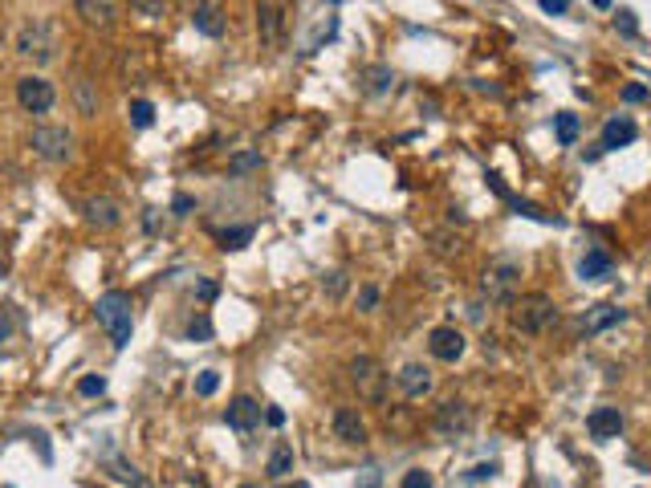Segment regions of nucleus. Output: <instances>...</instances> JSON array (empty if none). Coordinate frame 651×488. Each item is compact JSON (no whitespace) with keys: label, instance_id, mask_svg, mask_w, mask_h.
I'll return each instance as SVG.
<instances>
[{"label":"nucleus","instance_id":"20e7f679","mask_svg":"<svg viewBox=\"0 0 651 488\" xmlns=\"http://www.w3.org/2000/svg\"><path fill=\"white\" fill-rule=\"evenodd\" d=\"M17 53L25 61H33V66H49V61L57 57V29L49 21H33L17 33Z\"/></svg>","mask_w":651,"mask_h":488},{"label":"nucleus","instance_id":"c85d7f7f","mask_svg":"<svg viewBox=\"0 0 651 488\" xmlns=\"http://www.w3.org/2000/svg\"><path fill=\"white\" fill-rule=\"evenodd\" d=\"M216 387H220V375H216V371H200V379H196V395L208 399V395H216Z\"/></svg>","mask_w":651,"mask_h":488},{"label":"nucleus","instance_id":"b1692460","mask_svg":"<svg viewBox=\"0 0 651 488\" xmlns=\"http://www.w3.org/2000/svg\"><path fill=\"white\" fill-rule=\"evenodd\" d=\"M554 131H558V143H562V147H574V139H578V114L562 110V114L554 118Z\"/></svg>","mask_w":651,"mask_h":488},{"label":"nucleus","instance_id":"6e6552de","mask_svg":"<svg viewBox=\"0 0 651 488\" xmlns=\"http://www.w3.org/2000/svg\"><path fill=\"white\" fill-rule=\"evenodd\" d=\"M17 102H21L25 114H49L53 102H57V90H53L49 78L25 74V78H17Z\"/></svg>","mask_w":651,"mask_h":488},{"label":"nucleus","instance_id":"c9c22d12","mask_svg":"<svg viewBox=\"0 0 651 488\" xmlns=\"http://www.w3.org/2000/svg\"><path fill=\"white\" fill-rule=\"evenodd\" d=\"M489 476H497V464H477V468H472V480H489Z\"/></svg>","mask_w":651,"mask_h":488},{"label":"nucleus","instance_id":"473e14b6","mask_svg":"<svg viewBox=\"0 0 651 488\" xmlns=\"http://www.w3.org/2000/svg\"><path fill=\"white\" fill-rule=\"evenodd\" d=\"M375 301H379V289L375 285H363L359 289V310H375Z\"/></svg>","mask_w":651,"mask_h":488},{"label":"nucleus","instance_id":"2eb2a0df","mask_svg":"<svg viewBox=\"0 0 651 488\" xmlns=\"http://www.w3.org/2000/svg\"><path fill=\"white\" fill-rule=\"evenodd\" d=\"M224 423L232 427V432H253V427L261 423V403L249 399V395H236L224 411Z\"/></svg>","mask_w":651,"mask_h":488},{"label":"nucleus","instance_id":"a19ab883","mask_svg":"<svg viewBox=\"0 0 651 488\" xmlns=\"http://www.w3.org/2000/svg\"><path fill=\"white\" fill-rule=\"evenodd\" d=\"M590 5H595V9H611V5H615V0H590Z\"/></svg>","mask_w":651,"mask_h":488},{"label":"nucleus","instance_id":"a211bd4d","mask_svg":"<svg viewBox=\"0 0 651 488\" xmlns=\"http://www.w3.org/2000/svg\"><path fill=\"white\" fill-rule=\"evenodd\" d=\"M578 277H582V281H611V277H615V261H611L603 249H590V253L578 261Z\"/></svg>","mask_w":651,"mask_h":488},{"label":"nucleus","instance_id":"f03ea898","mask_svg":"<svg viewBox=\"0 0 651 488\" xmlns=\"http://www.w3.org/2000/svg\"><path fill=\"white\" fill-rule=\"evenodd\" d=\"M94 314H98L102 330L110 334V342H114L118 350H123V346L131 342V330H135V318H131V293H123V289L102 293L98 305H94Z\"/></svg>","mask_w":651,"mask_h":488},{"label":"nucleus","instance_id":"37998d69","mask_svg":"<svg viewBox=\"0 0 651 488\" xmlns=\"http://www.w3.org/2000/svg\"><path fill=\"white\" fill-rule=\"evenodd\" d=\"M241 488H261V484H241Z\"/></svg>","mask_w":651,"mask_h":488},{"label":"nucleus","instance_id":"412c9836","mask_svg":"<svg viewBox=\"0 0 651 488\" xmlns=\"http://www.w3.org/2000/svg\"><path fill=\"white\" fill-rule=\"evenodd\" d=\"M74 102H78V114L82 118H94L98 114V94H94V82L90 78H78L74 82Z\"/></svg>","mask_w":651,"mask_h":488},{"label":"nucleus","instance_id":"f257e3e1","mask_svg":"<svg viewBox=\"0 0 651 488\" xmlns=\"http://www.w3.org/2000/svg\"><path fill=\"white\" fill-rule=\"evenodd\" d=\"M513 330L517 334H546L554 322H558V305L550 293H525V297H513Z\"/></svg>","mask_w":651,"mask_h":488},{"label":"nucleus","instance_id":"1a4fd4ad","mask_svg":"<svg viewBox=\"0 0 651 488\" xmlns=\"http://www.w3.org/2000/svg\"><path fill=\"white\" fill-rule=\"evenodd\" d=\"M285 0H261L257 5V37H261V45H269V49H277L281 41H285Z\"/></svg>","mask_w":651,"mask_h":488},{"label":"nucleus","instance_id":"423d86ee","mask_svg":"<svg viewBox=\"0 0 651 488\" xmlns=\"http://www.w3.org/2000/svg\"><path fill=\"white\" fill-rule=\"evenodd\" d=\"M517 285H521V269L517 261H493L481 277V293L493 301V305H509L517 297Z\"/></svg>","mask_w":651,"mask_h":488},{"label":"nucleus","instance_id":"4c0bfd02","mask_svg":"<svg viewBox=\"0 0 651 488\" xmlns=\"http://www.w3.org/2000/svg\"><path fill=\"white\" fill-rule=\"evenodd\" d=\"M188 334H192V338H196V334H200V338H208V334H212V326L200 318V322H192V326H188Z\"/></svg>","mask_w":651,"mask_h":488},{"label":"nucleus","instance_id":"0eeeda50","mask_svg":"<svg viewBox=\"0 0 651 488\" xmlns=\"http://www.w3.org/2000/svg\"><path fill=\"white\" fill-rule=\"evenodd\" d=\"M432 432L440 440H460L472 432V407L464 399H444L436 407V419H432Z\"/></svg>","mask_w":651,"mask_h":488},{"label":"nucleus","instance_id":"aec40b11","mask_svg":"<svg viewBox=\"0 0 651 488\" xmlns=\"http://www.w3.org/2000/svg\"><path fill=\"white\" fill-rule=\"evenodd\" d=\"M192 25L204 37H220L224 33V17H220V9L212 5V0H196V5H192Z\"/></svg>","mask_w":651,"mask_h":488},{"label":"nucleus","instance_id":"7c9ffc66","mask_svg":"<svg viewBox=\"0 0 651 488\" xmlns=\"http://www.w3.org/2000/svg\"><path fill=\"white\" fill-rule=\"evenodd\" d=\"M249 236H253V228H232V232H224L220 240H224V249H245Z\"/></svg>","mask_w":651,"mask_h":488},{"label":"nucleus","instance_id":"e433bc0d","mask_svg":"<svg viewBox=\"0 0 651 488\" xmlns=\"http://www.w3.org/2000/svg\"><path fill=\"white\" fill-rule=\"evenodd\" d=\"M192 212V196H175V216H188Z\"/></svg>","mask_w":651,"mask_h":488},{"label":"nucleus","instance_id":"a878e982","mask_svg":"<svg viewBox=\"0 0 651 488\" xmlns=\"http://www.w3.org/2000/svg\"><path fill=\"white\" fill-rule=\"evenodd\" d=\"M131 122H135V127H151V122H155V106L147 98H135L131 102Z\"/></svg>","mask_w":651,"mask_h":488},{"label":"nucleus","instance_id":"4468645a","mask_svg":"<svg viewBox=\"0 0 651 488\" xmlns=\"http://www.w3.org/2000/svg\"><path fill=\"white\" fill-rule=\"evenodd\" d=\"M586 432L590 440H619L623 432V411L619 407H595L586 415Z\"/></svg>","mask_w":651,"mask_h":488},{"label":"nucleus","instance_id":"bb28decb","mask_svg":"<svg viewBox=\"0 0 651 488\" xmlns=\"http://www.w3.org/2000/svg\"><path fill=\"white\" fill-rule=\"evenodd\" d=\"M253 167H261V155H257V151H245V155H232V159H228V171H232V175H245V171H253Z\"/></svg>","mask_w":651,"mask_h":488},{"label":"nucleus","instance_id":"f704fd0d","mask_svg":"<svg viewBox=\"0 0 651 488\" xmlns=\"http://www.w3.org/2000/svg\"><path fill=\"white\" fill-rule=\"evenodd\" d=\"M643 98H647V90H643V86H635V82L623 90V102H643Z\"/></svg>","mask_w":651,"mask_h":488},{"label":"nucleus","instance_id":"79ce46f5","mask_svg":"<svg viewBox=\"0 0 651 488\" xmlns=\"http://www.w3.org/2000/svg\"><path fill=\"white\" fill-rule=\"evenodd\" d=\"M285 488H306V484H302V480H298V484H285Z\"/></svg>","mask_w":651,"mask_h":488},{"label":"nucleus","instance_id":"5701e85b","mask_svg":"<svg viewBox=\"0 0 651 488\" xmlns=\"http://www.w3.org/2000/svg\"><path fill=\"white\" fill-rule=\"evenodd\" d=\"M127 5H131L135 17H143V21H159V17H167L171 0H127Z\"/></svg>","mask_w":651,"mask_h":488},{"label":"nucleus","instance_id":"cd10ccee","mask_svg":"<svg viewBox=\"0 0 651 488\" xmlns=\"http://www.w3.org/2000/svg\"><path fill=\"white\" fill-rule=\"evenodd\" d=\"M399 488H436V480H432V472H424V468H411V472H403Z\"/></svg>","mask_w":651,"mask_h":488},{"label":"nucleus","instance_id":"72a5a7b5","mask_svg":"<svg viewBox=\"0 0 651 488\" xmlns=\"http://www.w3.org/2000/svg\"><path fill=\"white\" fill-rule=\"evenodd\" d=\"M615 25H619V29H623V33L631 37V33H635V13H631V9H623V13L615 17Z\"/></svg>","mask_w":651,"mask_h":488},{"label":"nucleus","instance_id":"ea45409f","mask_svg":"<svg viewBox=\"0 0 651 488\" xmlns=\"http://www.w3.org/2000/svg\"><path fill=\"white\" fill-rule=\"evenodd\" d=\"M9 330H13V326H9V318H0V342L9 338Z\"/></svg>","mask_w":651,"mask_h":488},{"label":"nucleus","instance_id":"7ed1b4c3","mask_svg":"<svg viewBox=\"0 0 651 488\" xmlns=\"http://www.w3.org/2000/svg\"><path fill=\"white\" fill-rule=\"evenodd\" d=\"M350 383H354V391H359V399H367L371 407H379L387 399V371H383V362L371 358V354H359L350 362Z\"/></svg>","mask_w":651,"mask_h":488},{"label":"nucleus","instance_id":"dca6fc26","mask_svg":"<svg viewBox=\"0 0 651 488\" xmlns=\"http://www.w3.org/2000/svg\"><path fill=\"white\" fill-rule=\"evenodd\" d=\"M330 423H334V436L342 444H367V423H363V415L354 407H338Z\"/></svg>","mask_w":651,"mask_h":488},{"label":"nucleus","instance_id":"c03bdc74","mask_svg":"<svg viewBox=\"0 0 651 488\" xmlns=\"http://www.w3.org/2000/svg\"><path fill=\"white\" fill-rule=\"evenodd\" d=\"M647 305H651V289H647Z\"/></svg>","mask_w":651,"mask_h":488},{"label":"nucleus","instance_id":"4be33fe9","mask_svg":"<svg viewBox=\"0 0 651 488\" xmlns=\"http://www.w3.org/2000/svg\"><path fill=\"white\" fill-rule=\"evenodd\" d=\"M265 472H269L273 480H285V476L293 472V448H289V444H277L273 456H269V464H265Z\"/></svg>","mask_w":651,"mask_h":488},{"label":"nucleus","instance_id":"ddd939ff","mask_svg":"<svg viewBox=\"0 0 651 488\" xmlns=\"http://www.w3.org/2000/svg\"><path fill=\"white\" fill-rule=\"evenodd\" d=\"M74 13L82 17V25L90 29H114L118 21V0H74Z\"/></svg>","mask_w":651,"mask_h":488},{"label":"nucleus","instance_id":"393cba45","mask_svg":"<svg viewBox=\"0 0 651 488\" xmlns=\"http://www.w3.org/2000/svg\"><path fill=\"white\" fill-rule=\"evenodd\" d=\"M391 86H395V74H391V70H383V66L367 70V90H371V94H383V90H391Z\"/></svg>","mask_w":651,"mask_h":488},{"label":"nucleus","instance_id":"39448f33","mask_svg":"<svg viewBox=\"0 0 651 488\" xmlns=\"http://www.w3.org/2000/svg\"><path fill=\"white\" fill-rule=\"evenodd\" d=\"M29 147L45 163H70L74 159V131L70 127H33Z\"/></svg>","mask_w":651,"mask_h":488},{"label":"nucleus","instance_id":"9b49d317","mask_svg":"<svg viewBox=\"0 0 651 488\" xmlns=\"http://www.w3.org/2000/svg\"><path fill=\"white\" fill-rule=\"evenodd\" d=\"M619 322H627V310H619V305L603 301V305H590V310L582 314L578 334H582V338H595V334H603V330H611V326H619Z\"/></svg>","mask_w":651,"mask_h":488},{"label":"nucleus","instance_id":"f3484780","mask_svg":"<svg viewBox=\"0 0 651 488\" xmlns=\"http://www.w3.org/2000/svg\"><path fill=\"white\" fill-rule=\"evenodd\" d=\"M82 212H86V220H90L94 228H114L118 220H123V204H118L114 196H90V200L82 204Z\"/></svg>","mask_w":651,"mask_h":488},{"label":"nucleus","instance_id":"c756f323","mask_svg":"<svg viewBox=\"0 0 651 488\" xmlns=\"http://www.w3.org/2000/svg\"><path fill=\"white\" fill-rule=\"evenodd\" d=\"M106 391V379L102 375H86L82 383H78V395H86V399H94V395H102Z\"/></svg>","mask_w":651,"mask_h":488},{"label":"nucleus","instance_id":"58836bf2","mask_svg":"<svg viewBox=\"0 0 651 488\" xmlns=\"http://www.w3.org/2000/svg\"><path fill=\"white\" fill-rule=\"evenodd\" d=\"M265 419H269L273 427H281V423H285V411H277V407H269V411H265Z\"/></svg>","mask_w":651,"mask_h":488},{"label":"nucleus","instance_id":"6ab92c4d","mask_svg":"<svg viewBox=\"0 0 651 488\" xmlns=\"http://www.w3.org/2000/svg\"><path fill=\"white\" fill-rule=\"evenodd\" d=\"M639 139V127L627 118V114H615L607 127H603V147L607 151H615V147H627V143H635Z\"/></svg>","mask_w":651,"mask_h":488},{"label":"nucleus","instance_id":"9d476101","mask_svg":"<svg viewBox=\"0 0 651 488\" xmlns=\"http://www.w3.org/2000/svg\"><path fill=\"white\" fill-rule=\"evenodd\" d=\"M395 387H399V395H403V399L416 403V399H428V395H432L436 379H432V371H428L424 362H407L403 371L395 375Z\"/></svg>","mask_w":651,"mask_h":488},{"label":"nucleus","instance_id":"f8f14e48","mask_svg":"<svg viewBox=\"0 0 651 488\" xmlns=\"http://www.w3.org/2000/svg\"><path fill=\"white\" fill-rule=\"evenodd\" d=\"M464 330H456V326H436L432 334H428V354L436 358V362H456L460 354H464Z\"/></svg>","mask_w":651,"mask_h":488},{"label":"nucleus","instance_id":"2f4dec72","mask_svg":"<svg viewBox=\"0 0 651 488\" xmlns=\"http://www.w3.org/2000/svg\"><path fill=\"white\" fill-rule=\"evenodd\" d=\"M542 5V13H550V17H566L570 13V0H538Z\"/></svg>","mask_w":651,"mask_h":488}]
</instances>
